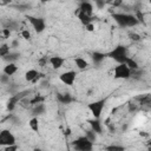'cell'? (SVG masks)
<instances>
[{
	"instance_id": "1",
	"label": "cell",
	"mask_w": 151,
	"mask_h": 151,
	"mask_svg": "<svg viewBox=\"0 0 151 151\" xmlns=\"http://www.w3.org/2000/svg\"><path fill=\"white\" fill-rule=\"evenodd\" d=\"M112 19L120 27H134L138 25L139 20L136 15L129 13H113Z\"/></svg>"
},
{
	"instance_id": "2",
	"label": "cell",
	"mask_w": 151,
	"mask_h": 151,
	"mask_svg": "<svg viewBox=\"0 0 151 151\" xmlns=\"http://www.w3.org/2000/svg\"><path fill=\"white\" fill-rule=\"evenodd\" d=\"M107 58L112 59L113 61H116L117 64H123L126 61L127 57V48L126 46L119 44L117 46H114L110 52H107Z\"/></svg>"
},
{
	"instance_id": "3",
	"label": "cell",
	"mask_w": 151,
	"mask_h": 151,
	"mask_svg": "<svg viewBox=\"0 0 151 151\" xmlns=\"http://www.w3.org/2000/svg\"><path fill=\"white\" fill-rule=\"evenodd\" d=\"M132 71L129 68V66L123 63V64H117L113 67V78L117 80H126L131 77Z\"/></svg>"
},
{
	"instance_id": "4",
	"label": "cell",
	"mask_w": 151,
	"mask_h": 151,
	"mask_svg": "<svg viewBox=\"0 0 151 151\" xmlns=\"http://www.w3.org/2000/svg\"><path fill=\"white\" fill-rule=\"evenodd\" d=\"M105 103H106L105 99H98V100H94V101L87 104V109L91 112L93 118H100L101 117V113L105 109Z\"/></svg>"
},
{
	"instance_id": "5",
	"label": "cell",
	"mask_w": 151,
	"mask_h": 151,
	"mask_svg": "<svg viewBox=\"0 0 151 151\" xmlns=\"http://www.w3.org/2000/svg\"><path fill=\"white\" fill-rule=\"evenodd\" d=\"M26 19L27 21L31 24V26L33 27L34 32L40 34L45 31L46 28V21L44 18H40V17H34V15H26Z\"/></svg>"
},
{
	"instance_id": "6",
	"label": "cell",
	"mask_w": 151,
	"mask_h": 151,
	"mask_svg": "<svg viewBox=\"0 0 151 151\" xmlns=\"http://www.w3.org/2000/svg\"><path fill=\"white\" fill-rule=\"evenodd\" d=\"M73 149L79 151H91L93 149V142L90 140L86 136H80L74 140Z\"/></svg>"
},
{
	"instance_id": "7",
	"label": "cell",
	"mask_w": 151,
	"mask_h": 151,
	"mask_svg": "<svg viewBox=\"0 0 151 151\" xmlns=\"http://www.w3.org/2000/svg\"><path fill=\"white\" fill-rule=\"evenodd\" d=\"M17 144V138L15 136L7 129L1 130L0 132V145L1 146H8V145H13Z\"/></svg>"
},
{
	"instance_id": "8",
	"label": "cell",
	"mask_w": 151,
	"mask_h": 151,
	"mask_svg": "<svg viewBox=\"0 0 151 151\" xmlns=\"http://www.w3.org/2000/svg\"><path fill=\"white\" fill-rule=\"evenodd\" d=\"M76 79H77V73L76 71H72V70L65 71L59 74V80L66 86H73L76 83Z\"/></svg>"
},
{
	"instance_id": "9",
	"label": "cell",
	"mask_w": 151,
	"mask_h": 151,
	"mask_svg": "<svg viewBox=\"0 0 151 151\" xmlns=\"http://www.w3.org/2000/svg\"><path fill=\"white\" fill-rule=\"evenodd\" d=\"M65 61H66V59L63 58V57H60V55H52V57L48 58V64L52 66L53 70H59V68H61V67L64 66Z\"/></svg>"
},
{
	"instance_id": "10",
	"label": "cell",
	"mask_w": 151,
	"mask_h": 151,
	"mask_svg": "<svg viewBox=\"0 0 151 151\" xmlns=\"http://www.w3.org/2000/svg\"><path fill=\"white\" fill-rule=\"evenodd\" d=\"M87 123L90 124L91 129H92L97 134H101V133H103V126H101V123H100L99 118H92V119H88Z\"/></svg>"
},
{
	"instance_id": "11",
	"label": "cell",
	"mask_w": 151,
	"mask_h": 151,
	"mask_svg": "<svg viewBox=\"0 0 151 151\" xmlns=\"http://www.w3.org/2000/svg\"><path fill=\"white\" fill-rule=\"evenodd\" d=\"M80 12H84V13H86V14H88V15H91L92 17V14H93V5L90 2V1H85V0H83L80 4H79V8H78Z\"/></svg>"
},
{
	"instance_id": "12",
	"label": "cell",
	"mask_w": 151,
	"mask_h": 151,
	"mask_svg": "<svg viewBox=\"0 0 151 151\" xmlns=\"http://www.w3.org/2000/svg\"><path fill=\"white\" fill-rule=\"evenodd\" d=\"M38 77H39V71H37L35 68H29V70H27V71L25 72V74H24L25 80L28 81V83L35 81V80L38 79Z\"/></svg>"
},
{
	"instance_id": "13",
	"label": "cell",
	"mask_w": 151,
	"mask_h": 151,
	"mask_svg": "<svg viewBox=\"0 0 151 151\" xmlns=\"http://www.w3.org/2000/svg\"><path fill=\"white\" fill-rule=\"evenodd\" d=\"M2 72H4L6 76L11 77V76H13V74H15V73L18 72V66H17L15 63H7L6 66L4 67Z\"/></svg>"
},
{
	"instance_id": "14",
	"label": "cell",
	"mask_w": 151,
	"mask_h": 151,
	"mask_svg": "<svg viewBox=\"0 0 151 151\" xmlns=\"http://www.w3.org/2000/svg\"><path fill=\"white\" fill-rule=\"evenodd\" d=\"M74 65L77 66L78 70L83 71V70H86L88 67V61L81 57H76L74 58Z\"/></svg>"
},
{
	"instance_id": "15",
	"label": "cell",
	"mask_w": 151,
	"mask_h": 151,
	"mask_svg": "<svg viewBox=\"0 0 151 151\" xmlns=\"http://www.w3.org/2000/svg\"><path fill=\"white\" fill-rule=\"evenodd\" d=\"M91 58H92L93 63L100 64L105 58H107V53H103V52H99V51H94V52L91 54Z\"/></svg>"
},
{
	"instance_id": "16",
	"label": "cell",
	"mask_w": 151,
	"mask_h": 151,
	"mask_svg": "<svg viewBox=\"0 0 151 151\" xmlns=\"http://www.w3.org/2000/svg\"><path fill=\"white\" fill-rule=\"evenodd\" d=\"M28 126L33 132H39L40 130V124H39V119L38 117H32L28 120Z\"/></svg>"
},
{
	"instance_id": "17",
	"label": "cell",
	"mask_w": 151,
	"mask_h": 151,
	"mask_svg": "<svg viewBox=\"0 0 151 151\" xmlns=\"http://www.w3.org/2000/svg\"><path fill=\"white\" fill-rule=\"evenodd\" d=\"M78 19H79V21L81 22V25H87V24H90V22H92V18H91V15H88V14H86V13H84V12H78Z\"/></svg>"
},
{
	"instance_id": "18",
	"label": "cell",
	"mask_w": 151,
	"mask_h": 151,
	"mask_svg": "<svg viewBox=\"0 0 151 151\" xmlns=\"http://www.w3.org/2000/svg\"><path fill=\"white\" fill-rule=\"evenodd\" d=\"M125 64L129 66V68H130L132 72H133V71H138V70H139V64H138L133 58H130V57H129V58L126 59Z\"/></svg>"
},
{
	"instance_id": "19",
	"label": "cell",
	"mask_w": 151,
	"mask_h": 151,
	"mask_svg": "<svg viewBox=\"0 0 151 151\" xmlns=\"http://www.w3.org/2000/svg\"><path fill=\"white\" fill-rule=\"evenodd\" d=\"M9 53H11V46L8 44H6V42L1 44V46H0V55L4 58Z\"/></svg>"
},
{
	"instance_id": "20",
	"label": "cell",
	"mask_w": 151,
	"mask_h": 151,
	"mask_svg": "<svg viewBox=\"0 0 151 151\" xmlns=\"http://www.w3.org/2000/svg\"><path fill=\"white\" fill-rule=\"evenodd\" d=\"M125 147L123 146V145H107V146H105V150H107V151H123Z\"/></svg>"
},
{
	"instance_id": "21",
	"label": "cell",
	"mask_w": 151,
	"mask_h": 151,
	"mask_svg": "<svg viewBox=\"0 0 151 151\" xmlns=\"http://www.w3.org/2000/svg\"><path fill=\"white\" fill-rule=\"evenodd\" d=\"M18 57H19V54L18 53H9V54H7L6 57H4V59L5 60H7L8 63H14V60L15 59H18Z\"/></svg>"
},
{
	"instance_id": "22",
	"label": "cell",
	"mask_w": 151,
	"mask_h": 151,
	"mask_svg": "<svg viewBox=\"0 0 151 151\" xmlns=\"http://www.w3.org/2000/svg\"><path fill=\"white\" fill-rule=\"evenodd\" d=\"M90 140H92V142H94L96 139H97V133L91 129L90 131H86V134H85Z\"/></svg>"
},
{
	"instance_id": "23",
	"label": "cell",
	"mask_w": 151,
	"mask_h": 151,
	"mask_svg": "<svg viewBox=\"0 0 151 151\" xmlns=\"http://www.w3.org/2000/svg\"><path fill=\"white\" fill-rule=\"evenodd\" d=\"M94 5H96V7H97L98 9H101V8H104L107 4H106L105 0H94Z\"/></svg>"
},
{
	"instance_id": "24",
	"label": "cell",
	"mask_w": 151,
	"mask_h": 151,
	"mask_svg": "<svg viewBox=\"0 0 151 151\" xmlns=\"http://www.w3.org/2000/svg\"><path fill=\"white\" fill-rule=\"evenodd\" d=\"M21 37L25 39V40H29L31 39V32L28 29H22L21 31Z\"/></svg>"
},
{
	"instance_id": "25",
	"label": "cell",
	"mask_w": 151,
	"mask_h": 151,
	"mask_svg": "<svg viewBox=\"0 0 151 151\" xmlns=\"http://www.w3.org/2000/svg\"><path fill=\"white\" fill-rule=\"evenodd\" d=\"M19 149V146L17 144H13V145H8V146H5L4 147V151H17Z\"/></svg>"
},
{
	"instance_id": "26",
	"label": "cell",
	"mask_w": 151,
	"mask_h": 151,
	"mask_svg": "<svg viewBox=\"0 0 151 151\" xmlns=\"http://www.w3.org/2000/svg\"><path fill=\"white\" fill-rule=\"evenodd\" d=\"M84 27H85V29H86L87 32H94V29H96V26H94L93 22H90V24L85 25Z\"/></svg>"
},
{
	"instance_id": "27",
	"label": "cell",
	"mask_w": 151,
	"mask_h": 151,
	"mask_svg": "<svg viewBox=\"0 0 151 151\" xmlns=\"http://www.w3.org/2000/svg\"><path fill=\"white\" fill-rule=\"evenodd\" d=\"M2 37L5 38V39H7V38H9V35H11V28H2Z\"/></svg>"
},
{
	"instance_id": "28",
	"label": "cell",
	"mask_w": 151,
	"mask_h": 151,
	"mask_svg": "<svg viewBox=\"0 0 151 151\" xmlns=\"http://www.w3.org/2000/svg\"><path fill=\"white\" fill-rule=\"evenodd\" d=\"M123 4V0H113V2H112V5L114 6V7H118V6H120Z\"/></svg>"
},
{
	"instance_id": "29",
	"label": "cell",
	"mask_w": 151,
	"mask_h": 151,
	"mask_svg": "<svg viewBox=\"0 0 151 151\" xmlns=\"http://www.w3.org/2000/svg\"><path fill=\"white\" fill-rule=\"evenodd\" d=\"M13 0H1V5L2 6H6V5H9Z\"/></svg>"
},
{
	"instance_id": "30",
	"label": "cell",
	"mask_w": 151,
	"mask_h": 151,
	"mask_svg": "<svg viewBox=\"0 0 151 151\" xmlns=\"http://www.w3.org/2000/svg\"><path fill=\"white\" fill-rule=\"evenodd\" d=\"M130 37H131V39H134V40H139V35H137V34H130Z\"/></svg>"
},
{
	"instance_id": "31",
	"label": "cell",
	"mask_w": 151,
	"mask_h": 151,
	"mask_svg": "<svg viewBox=\"0 0 151 151\" xmlns=\"http://www.w3.org/2000/svg\"><path fill=\"white\" fill-rule=\"evenodd\" d=\"M41 4H48V2H51L52 0H39Z\"/></svg>"
},
{
	"instance_id": "32",
	"label": "cell",
	"mask_w": 151,
	"mask_h": 151,
	"mask_svg": "<svg viewBox=\"0 0 151 151\" xmlns=\"http://www.w3.org/2000/svg\"><path fill=\"white\" fill-rule=\"evenodd\" d=\"M106 1V4H112L113 2V0H105Z\"/></svg>"
},
{
	"instance_id": "33",
	"label": "cell",
	"mask_w": 151,
	"mask_h": 151,
	"mask_svg": "<svg viewBox=\"0 0 151 151\" xmlns=\"http://www.w3.org/2000/svg\"><path fill=\"white\" fill-rule=\"evenodd\" d=\"M149 4H150V6H151V0H149Z\"/></svg>"
}]
</instances>
